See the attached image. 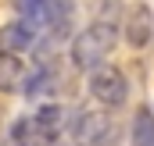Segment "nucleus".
Masks as SVG:
<instances>
[{
    "label": "nucleus",
    "mask_w": 154,
    "mask_h": 146,
    "mask_svg": "<svg viewBox=\"0 0 154 146\" xmlns=\"http://www.w3.org/2000/svg\"><path fill=\"white\" fill-rule=\"evenodd\" d=\"M115 46H118V25L115 22H93V25H86V29L72 39V50H68L72 68L90 75L93 68L104 64V57H108Z\"/></svg>",
    "instance_id": "nucleus-1"
},
{
    "label": "nucleus",
    "mask_w": 154,
    "mask_h": 146,
    "mask_svg": "<svg viewBox=\"0 0 154 146\" xmlns=\"http://www.w3.org/2000/svg\"><path fill=\"white\" fill-rule=\"evenodd\" d=\"M111 118L93 107H79L68 118V136L75 146H111Z\"/></svg>",
    "instance_id": "nucleus-2"
},
{
    "label": "nucleus",
    "mask_w": 154,
    "mask_h": 146,
    "mask_svg": "<svg viewBox=\"0 0 154 146\" xmlns=\"http://www.w3.org/2000/svg\"><path fill=\"white\" fill-rule=\"evenodd\" d=\"M90 96H93V104H100L104 110H118L125 104V96H129V82H125V75L118 68L100 64V68L90 72Z\"/></svg>",
    "instance_id": "nucleus-3"
},
{
    "label": "nucleus",
    "mask_w": 154,
    "mask_h": 146,
    "mask_svg": "<svg viewBox=\"0 0 154 146\" xmlns=\"http://www.w3.org/2000/svg\"><path fill=\"white\" fill-rule=\"evenodd\" d=\"M122 36L133 50H143L147 43L154 39V11L147 4H133L122 18Z\"/></svg>",
    "instance_id": "nucleus-4"
},
{
    "label": "nucleus",
    "mask_w": 154,
    "mask_h": 146,
    "mask_svg": "<svg viewBox=\"0 0 154 146\" xmlns=\"http://www.w3.org/2000/svg\"><path fill=\"white\" fill-rule=\"evenodd\" d=\"M36 29H29L22 18L0 25V57H22L29 46H36Z\"/></svg>",
    "instance_id": "nucleus-5"
},
{
    "label": "nucleus",
    "mask_w": 154,
    "mask_h": 146,
    "mask_svg": "<svg viewBox=\"0 0 154 146\" xmlns=\"http://www.w3.org/2000/svg\"><path fill=\"white\" fill-rule=\"evenodd\" d=\"M68 118H72V110L65 107V104H43V107L32 114V121H36V128L43 132V139L54 146L65 132H68Z\"/></svg>",
    "instance_id": "nucleus-6"
},
{
    "label": "nucleus",
    "mask_w": 154,
    "mask_h": 146,
    "mask_svg": "<svg viewBox=\"0 0 154 146\" xmlns=\"http://www.w3.org/2000/svg\"><path fill=\"white\" fill-rule=\"evenodd\" d=\"M7 146H50V143L43 139V132L36 128V121L29 114H22V118H14L7 125Z\"/></svg>",
    "instance_id": "nucleus-7"
},
{
    "label": "nucleus",
    "mask_w": 154,
    "mask_h": 146,
    "mask_svg": "<svg viewBox=\"0 0 154 146\" xmlns=\"http://www.w3.org/2000/svg\"><path fill=\"white\" fill-rule=\"evenodd\" d=\"M129 146H154V110L140 107L129 128Z\"/></svg>",
    "instance_id": "nucleus-8"
},
{
    "label": "nucleus",
    "mask_w": 154,
    "mask_h": 146,
    "mask_svg": "<svg viewBox=\"0 0 154 146\" xmlns=\"http://www.w3.org/2000/svg\"><path fill=\"white\" fill-rule=\"evenodd\" d=\"M25 61L22 57H0V89L4 93H14L22 89V78H25Z\"/></svg>",
    "instance_id": "nucleus-9"
},
{
    "label": "nucleus",
    "mask_w": 154,
    "mask_h": 146,
    "mask_svg": "<svg viewBox=\"0 0 154 146\" xmlns=\"http://www.w3.org/2000/svg\"><path fill=\"white\" fill-rule=\"evenodd\" d=\"M50 89H54V72L47 64H39L36 72H25V78H22V96H43Z\"/></svg>",
    "instance_id": "nucleus-10"
},
{
    "label": "nucleus",
    "mask_w": 154,
    "mask_h": 146,
    "mask_svg": "<svg viewBox=\"0 0 154 146\" xmlns=\"http://www.w3.org/2000/svg\"><path fill=\"white\" fill-rule=\"evenodd\" d=\"M118 7H122V0H97V22H115L118 18ZM118 25V22H115Z\"/></svg>",
    "instance_id": "nucleus-11"
},
{
    "label": "nucleus",
    "mask_w": 154,
    "mask_h": 146,
    "mask_svg": "<svg viewBox=\"0 0 154 146\" xmlns=\"http://www.w3.org/2000/svg\"><path fill=\"white\" fill-rule=\"evenodd\" d=\"M4 139H7V132H4V121H0V146H4Z\"/></svg>",
    "instance_id": "nucleus-12"
}]
</instances>
